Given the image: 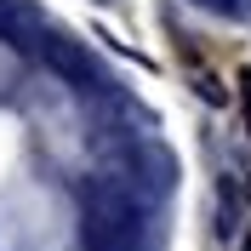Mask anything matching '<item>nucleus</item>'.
<instances>
[{
	"mask_svg": "<svg viewBox=\"0 0 251 251\" xmlns=\"http://www.w3.org/2000/svg\"><path fill=\"white\" fill-rule=\"evenodd\" d=\"M240 109H246V131H251V75H240Z\"/></svg>",
	"mask_w": 251,
	"mask_h": 251,
	"instance_id": "nucleus-1",
	"label": "nucleus"
},
{
	"mask_svg": "<svg viewBox=\"0 0 251 251\" xmlns=\"http://www.w3.org/2000/svg\"><path fill=\"white\" fill-rule=\"evenodd\" d=\"M200 6H228V0H200Z\"/></svg>",
	"mask_w": 251,
	"mask_h": 251,
	"instance_id": "nucleus-2",
	"label": "nucleus"
},
{
	"mask_svg": "<svg viewBox=\"0 0 251 251\" xmlns=\"http://www.w3.org/2000/svg\"><path fill=\"white\" fill-rule=\"evenodd\" d=\"M246 251H251V246H246Z\"/></svg>",
	"mask_w": 251,
	"mask_h": 251,
	"instance_id": "nucleus-3",
	"label": "nucleus"
}]
</instances>
